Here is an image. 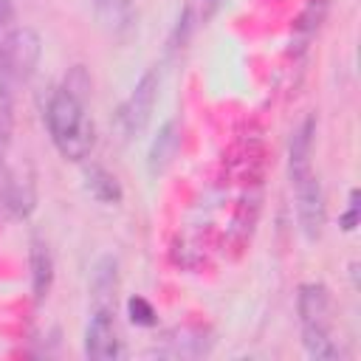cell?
Listing matches in <instances>:
<instances>
[{"mask_svg":"<svg viewBox=\"0 0 361 361\" xmlns=\"http://www.w3.org/2000/svg\"><path fill=\"white\" fill-rule=\"evenodd\" d=\"M158 90H161L158 71L155 68L144 71L138 76V82L133 85L130 96L121 102V107L116 113V127H118L124 141H133L147 130V124L152 118V110H155V102H158Z\"/></svg>","mask_w":361,"mask_h":361,"instance_id":"3957f363","label":"cell"},{"mask_svg":"<svg viewBox=\"0 0 361 361\" xmlns=\"http://www.w3.org/2000/svg\"><path fill=\"white\" fill-rule=\"evenodd\" d=\"M296 313L302 324V344L310 358L333 361L341 347L330 338V290L322 282H305L296 293Z\"/></svg>","mask_w":361,"mask_h":361,"instance_id":"7a4b0ae2","label":"cell"},{"mask_svg":"<svg viewBox=\"0 0 361 361\" xmlns=\"http://www.w3.org/2000/svg\"><path fill=\"white\" fill-rule=\"evenodd\" d=\"M324 14H327V0H313V3L302 11V17H299V23H296V31L307 39V37L322 25Z\"/></svg>","mask_w":361,"mask_h":361,"instance_id":"ac0fdd59","label":"cell"},{"mask_svg":"<svg viewBox=\"0 0 361 361\" xmlns=\"http://www.w3.org/2000/svg\"><path fill=\"white\" fill-rule=\"evenodd\" d=\"M127 313H130V322L138 324V327H152L158 322V313H155L152 302L144 299V296H130L127 299Z\"/></svg>","mask_w":361,"mask_h":361,"instance_id":"e0dca14e","label":"cell"},{"mask_svg":"<svg viewBox=\"0 0 361 361\" xmlns=\"http://www.w3.org/2000/svg\"><path fill=\"white\" fill-rule=\"evenodd\" d=\"M290 189H293V209H296V223L299 231L307 243H316L324 231V220H327V206H324V189L319 175L310 169L305 175L290 178Z\"/></svg>","mask_w":361,"mask_h":361,"instance_id":"277c9868","label":"cell"},{"mask_svg":"<svg viewBox=\"0 0 361 361\" xmlns=\"http://www.w3.org/2000/svg\"><path fill=\"white\" fill-rule=\"evenodd\" d=\"M65 93H71L73 99H79V102H90V90H93V79H90V73H87V68L85 65H73V68H68V73H65V79H62V85H59Z\"/></svg>","mask_w":361,"mask_h":361,"instance_id":"2e32d148","label":"cell"},{"mask_svg":"<svg viewBox=\"0 0 361 361\" xmlns=\"http://www.w3.org/2000/svg\"><path fill=\"white\" fill-rule=\"evenodd\" d=\"M39 56H42V42H39V34L34 28H17L14 34V42H11V54H8V87H20L25 85L37 65H39Z\"/></svg>","mask_w":361,"mask_h":361,"instance_id":"8992f818","label":"cell"},{"mask_svg":"<svg viewBox=\"0 0 361 361\" xmlns=\"http://www.w3.org/2000/svg\"><path fill=\"white\" fill-rule=\"evenodd\" d=\"M85 355L93 361H113L121 355V336L116 324V310L90 307V319L85 327Z\"/></svg>","mask_w":361,"mask_h":361,"instance_id":"5b68a950","label":"cell"},{"mask_svg":"<svg viewBox=\"0 0 361 361\" xmlns=\"http://www.w3.org/2000/svg\"><path fill=\"white\" fill-rule=\"evenodd\" d=\"M85 189L102 206H118L121 197H124V189H121L118 178L102 164H87L85 166Z\"/></svg>","mask_w":361,"mask_h":361,"instance_id":"7c38bea8","label":"cell"},{"mask_svg":"<svg viewBox=\"0 0 361 361\" xmlns=\"http://www.w3.org/2000/svg\"><path fill=\"white\" fill-rule=\"evenodd\" d=\"M96 8V20L99 25L116 37V39H127L135 28V3L133 0H93Z\"/></svg>","mask_w":361,"mask_h":361,"instance_id":"30bf717a","label":"cell"},{"mask_svg":"<svg viewBox=\"0 0 361 361\" xmlns=\"http://www.w3.org/2000/svg\"><path fill=\"white\" fill-rule=\"evenodd\" d=\"M118 257L102 254L90 271V307H110L116 310L118 296Z\"/></svg>","mask_w":361,"mask_h":361,"instance_id":"52a82bcc","label":"cell"},{"mask_svg":"<svg viewBox=\"0 0 361 361\" xmlns=\"http://www.w3.org/2000/svg\"><path fill=\"white\" fill-rule=\"evenodd\" d=\"M178 149H180V124L175 118H169V121L161 124L158 135L152 138V144L147 149V172H149V178H161L172 166V161L178 158Z\"/></svg>","mask_w":361,"mask_h":361,"instance_id":"ba28073f","label":"cell"},{"mask_svg":"<svg viewBox=\"0 0 361 361\" xmlns=\"http://www.w3.org/2000/svg\"><path fill=\"white\" fill-rule=\"evenodd\" d=\"M17 28L20 25H17V14H14V3L0 0V90H11L8 87V54H11Z\"/></svg>","mask_w":361,"mask_h":361,"instance_id":"5bb4252c","label":"cell"},{"mask_svg":"<svg viewBox=\"0 0 361 361\" xmlns=\"http://www.w3.org/2000/svg\"><path fill=\"white\" fill-rule=\"evenodd\" d=\"M358 220H361V192H358V189H350L347 209L341 212L338 226H341L344 231H355V228H358Z\"/></svg>","mask_w":361,"mask_h":361,"instance_id":"d6986e66","label":"cell"},{"mask_svg":"<svg viewBox=\"0 0 361 361\" xmlns=\"http://www.w3.org/2000/svg\"><path fill=\"white\" fill-rule=\"evenodd\" d=\"M28 268H31V293L34 302H45L54 288V254L42 237H31L28 245Z\"/></svg>","mask_w":361,"mask_h":361,"instance_id":"9c48e42d","label":"cell"},{"mask_svg":"<svg viewBox=\"0 0 361 361\" xmlns=\"http://www.w3.org/2000/svg\"><path fill=\"white\" fill-rule=\"evenodd\" d=\"M11 138H14V93L0 90V164H6Z\"/></svg>","mask_w":361,"mask_h":361,"instance_id":"9a60e30c","label":"cell"},{"mask_svg":"<svg viewBox=\"0 0 361 361\" xmlns=\"http://www.w3.org/2000/svg\"><path fill=\"white\" fill-rule=\"evenodd\" d=\"M8 169H6V164H0V209H3V197H6V186H8Z\"/></svg>","mask_w":361,"mask_h":361,"instance_id":"ffe728a7","label":"cell"},{"mask_svg":"<svg viewBox=\"0 0 361 361\" xmlns=\"http://www.w3.org/2000/svg\"><path fill=\"white\" fill-rule=\"evenodd\" d=\"M37 206V189L31 178H20V175H8V186H6V197H3V209L8 217L14 220H25Z\"/></svg>","mask_w":361,"mask_h":361,"instance_id":"4fadbf2b","label":"cell"},{"mask_svg":"<svg viewBox=\"0 0 361 361\" xmlns=\"http://www.w3.org/2000/svg\"><path fill=\"white\" fill-rule=\"evenodd\" d=\"M313 135H316V118L307 116L302 118V124L293 130L290 144H288V178L305 175L313 169L310 155H313Z\"/></svg>","mask_w":361,"mask_h":361,"instance_id":"8fae6325","label":"cell"},{"mask_svg":"<svg viewBox=\"0 0 361 361\" xmlns=\"http://www.w3.org/2000/svg\"><path fill=\"white\" fill-rule=\"evenodd\" d=\"M45 127L65 161H85L96 144V130L87 116V104L56 87L45 107Z\"/></svg>","mask_w":361,"mask_h":361,"instance_id":"6da1fadb","label":"cell"}]
</instances>
